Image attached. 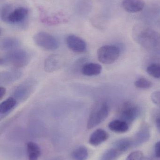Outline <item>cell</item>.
<instances>
[{"label": "cell", "mask_w": 160, "mask_h": 160, "mask_svg": "<svg viewBox=\"0 0 160 160\" xmlns=\"http://www.w3.org/2000/svg\"><path fill=\"white\" fill-rule=\"evenodd\" d=\"M134 41L146 51L153 54H160V33L145 23H137L132 28Z\"/></svg>", "instance_id": "obj_1"}, {"label": "cell", "mask_w": 160, "mask_h": 160, "mask_svg": "<svg viewBox=\"0 0 160 160\" xmlns=\"http://www.w3.org/2000/svg\"><path fill=\"white\" fill-rule=\"evenodd\" d=\"M28 14L29 10L25 7H17L14 8L11 4H5L1 8V18L11 25L23 26Z\"/></svg>", "instance_id": "obj_2"}, {"label": "cell", "mask_w": 160, "mask_h": 160, "mask_svg": "<svg viewBox=\"0 0 160 160\" xmlns=\"http://www.w3.org/2000/svg\"><path fill=\"white\" fill-rule=\"evenodd\" d=\"M31 55L28 52L16 49L8 52L0 58L1 66H11L21 68L27 66L31 61Z\"/></svg>", "instance_id": "obj_3"}, {"label": "cell", "mask_w": 160, "mask_h": 160, "mask_svg": "<svg viewBox=\"0 0 160 160\" xmlns=\"http://www.w3.org/2000/svg\"><path fill=\"white\" fill-rule=\"evenodd\" d=\"M110 112L109 106L106 102L98 103L91 111L87 123V128L92 129L98 126L108 117Z\"/></svg>", "instance_id": "obj_4"}, {"label": "cell", "mask_w": 160, "mask_h": 160, "mask_svg": "<svg viewBox=\"0 0 160 160\" xmlns=\"http://www.w3.org/2000/svg\"><path fill=\"white\" fill-rule=\"evenodd\" d=\"M34 42L37 46L47 51H54L59 48V43L54 37L46 32H40L34 36Z\"/></svg>", "instance_id": "obj_5"}, {"label": "cell", "mask_w": 160, "mask_h": 160, "mask_svg": "<svg viewBox=\"0 0 160 160\" xmlns=\"http://www.w3.org/2000/svg\"><path fill=\"white\" fill-rule=\"evenodd\" d=\"M120 50L113 45H105L100 48L97 51V57L101 63L109 65L114 63L119 58Z\"/></svg>", "instance_id": "obj_6"}, {"label": "cell", "mask_w": 160, "mask_h": 160, "mask_svg": "<svg viewBox=\"0 0 160 160\" xmlns=\"http://www.w3.org/2000/svg\"><path fill=\"white\" fill-rule=\"evenodd\" d=\"M36 85V83L34 80H27L17 87L12 97L17 102L25 101L34 92Z\"/></svg>", "instance_id": "obj_7"}, {"label": "cell", "mask_w": 160, "mask_h": 160, "mask_svg": "<svg viewBox=\"0 0 160 160\" xmlns=\"http://www.w3.org/2000/svg\"><path fill=\"white\" fill-rule=\"evenodd\" d=\"M39 19L42 23L47 25H52L66 23L68 22L66 15L59 12L54 14H49L42 8H39Z\"/></svg>", "instance_id": "obj_8"}, {"label": "cell", "mask_w": 160, "mask_h": 160, "mask_svg": "<svg viewBox=\"0 0 160 160\" xmlns=\"http://www.w3.org/2000/svg\"><path fill=\"white\" fill-rule=\"evenodd\" d=\"M140 112L141 110L138 106L129 102H126L122 106L120 111V119L129 125L139 117Z\"/></svg>", "instance_id": "obj_9"}, {"label": "cell", "mask_w": 160, "mask_h": 160, "mask_svg": "<svg viewBox=\"0 0 160 160\" xmlns=\"http://www.w3.org/2000/svg\"><path fill=\"white\" fill-rule=\"evenodd\" d=\"M65 61L63 56L59 54H54L49 56L45 60L44 68L45 71L52 73L60 69L65 64Z\"/></svg>", "instance_id": "obj_10"}, {"label": "cell", "mask_w": 160, "mask_h": 160, "mask_svg": "<svg viewBox=\"0 0 160 160\" xmlns=\"http://www.w3.org/2000/svg\"><path fill=\"white\" fill-rule=\"evenodd\" d=\"M66 43L70 49L76 53H82L86 49L85 41L75 35H70L66 38Z\"/></svg>", "instance_id": "obj_11"}, {"label": "cell", "mask_w": 160, "mask_h": 160, "mask_svg": "<svg viewBox=\"0 0 160 160\" xmlns=\"http://www.w3.org/2000/svg\"><path fill=\"white\" fill-rule=\"evenodd\" d=\"M158 0H151L144 8L143 17L146 20H153L160 14V4Z\"/></svg>", "instance_id": "obj_12"}, {"label": "cell", "mask_w": 160, "mask_h": 160, "mask_svg": "<svg viewBox=\"0 0 160 160\" xmlns=\"http://www.w3.org/2000/svg\"><path fill=\"white\" fill-rule=\"evenodd\" d=\"M150 136V129L147 124L142 125L137 133L131 138L132 148L137 147L149 140Z\"/></svg>", "instance_id": "obj_13"}, {"label": "cell", "mask_w": 160, "mask_h": 160, "mask_svg": "<svg viewBox=\"0 0 160 160\" xmlns=\"http://www.w3.org/2000/svg\"><path fill=\"white\" fill-rule=\"evenodd\" d=\"M145 4L143 0H124L122 6L127 12L137 13L143 10Z\"/></svg>", "instance_id": "obj_14"}, {"label": "cell", "mask_w": 160, "mask_h": 160, "mask_svg": "<svg viewBox=\"0 0 160 160\" xmlns=\"http://www.w3.org/2000/svg\"><path fill=\"white\" fill-rule=\"evenodd\" d=\"M21 71L17 69L3 71L0 74V83L8 85L13 83L21 78Z\"/></svg>", "instance_id": "obj_15"}, {"label": "cell", "mask_w": 160, "mask_h": 160, "mask_svg": "<svg viewBox=\"0 0 160 160\" xmlns=\"http://www.w3.org/2000/svg\"><path fill=\"white\" fill-rule=\"evenodd\" d=\"M109 138V134L106 131L102 129H98L91 134L89 142L91 145L97 146L107 141Z\"/></svg>", "instance_id": "obj_16"}, {"label": "cell", "mask_w": 160, "mask_h": 160, "mask_svg": "<svg viewBox=\"0 0 160 160\" xmlns=\"http://www.w3.org/2000/svg\"><path fill=\"white\" fill-rule=\"evenodd\" d=\"M102 67L101 65L95 63L84 64L81 68V72L85 76H96L101 73Z\"/></svg>", "instance_id": "obj_17"}, {"label": "cell", "mask_w": 160, "mask_h": 160, "mask_svg": "<svg viewBox=\"0 0 160 160\" xmlns=\"http://www.w3.org/2000/svg\"><path fill=\"white\" fill-rule=\"evenodd\" d=\"M17 101L13 97H9L5 100L0 104V115L2 117L6 115L15 108L17 105Z\"/></svg>", "instance_id": "obj_18"}, {"label": "cell", "mask_w": 160, "mask_h": 160, "mask_svg": "<svg viewBox=\"0 0 160 160\" xmlns=\"http://www.w3.org/2000/svg\"><path fill=\"white\" fill-rule=\"evenodd\" d=\"M20 46V42L17 38L8 37L1 41L0 49L2 51L9 52L17 49Z\"/></svg>", "instance_id": "obj_19"}, {"label": "cell", "mask_w": 160, "mask_h": 160, "mask_svg": "<svg viewBox=\"0 0 160 160\" xmlns=\"http://www.w3.org/2000/svg\"><path fill=\"white\" fill-rule=\"evenodd\" d=\"M108 127L111 131L117 133L126 132L129 129V124L120 119H116L111 121Z\"/></svg>", "instance_id": "obj_20"}, {"label": "cell", "mask_w": 160, "mask_h": 160, "mask_svg": "<svg viewBox=\"0 0 160 160\" xmlns=\"http://www.w3.org/2000/svg\"><path fill=\"white\" fill-rule=\"evenodd\" d=\"M27 152L29 160H38L41 153L38 145L32 142L27 143Z\"/></svg>", "instance_id": "obj_21"}, {"label": "cell", "mask_w": 160, "mask_h": 160, "mask_svg": "<svg viewBox=\"0 0 160 160\" xmlns=\"http://www.w3.org/2000/svg\"><path fill=\"white\" fill-rule=\"evenodd\" d=\"M113 148L121 153L126 152L129 148H132L131 138H124L117 140L114 143Z\"/></svg>", "instance_id": "obj_22"}, {"label": "cell", "mask_w": 160, "mask_h": 160, "mask_svg": "<svg viewBox=\"0 0 160 160\" xmlns=\"http://www.w3.org/2000/svg\"><path fill=\"white\" fill-rule=\"evenodd\" d=\"M88 157V150L84 146L77 148L72 153V158L73 160H86Z\"/></svg>", "instance_id": "obj_23"}, {"label": "cell", "mask_w": 160, "mask_h": 160, "mask_svg": "<svg viewBox=\"0 0 160 160\" xmlns=\"http://www.w3.org/2000/svg\"><path fill=\"white\" fill-rule=\"evenodd\" d=\"M92 5L91 0H80L77 5L78 12L81 14H87L91 10Z\"/></svg>", "instance_id": "obj_24"}, {"label": "cell", "mask_w": 160, "mask_h": 160, "mask_svg": "<svg viewBox=\"0 0 160 160\" xmlns=\"http://www.w3.org/2000/svg\"><path fill=\"white\" fill-rule=\"evenodd\" d=\"M122 154L117 149L113 148L104 153L100 160H116Z\"/></svg>", "instance_id": "obj_25"}, {"label": "cell", "mask_w": 160, "mask_h": 160, "mask_svg": "<svg viewBox=\"0 0 160 160\" xmlns=\"http://www.w3.org/2000/svg\"><path fill=\"white\" fill-rule=\"evenodd\" d=\"M147 71L153 78L160 79V64H151L147 67Z\"/></svg>", "instance_id": "obj_26"}, {"label": "cell", "mask_w": 160, "mask_h": 160, "mask_svg": "<svg viewBox=\"0 0 160 160\" xmlns=\"http://www.w3.org/2000/svg\"><path fill=\"white\" fill-rule=\"evenodd\" d=\"M152 83L145 78H141L134 82V85L136 88L141 89H148L152 86Z\"/></svg>", "instance_id": "obj_27"}, {"label": "cell", "mask_w": 160, "mask_h": 160, "mask_svg": "<svg viewBox=\"0 0 160 160\" xmlns=\"http://www.w3.org/2000/svg\"><path fill=\"white\" fill-rule=\"evenodd\" d=\"M143 158V153L142 151L135 150L129 155L126 160H142Z\"/></svg>", "instance_id": "obj_28"}, {"label": "cell", "mask_w": 160, "mask_h": 160, "mask_svg": "<svg viewBox=\"0 0 160 160\" xmlns=\"http://www.w3.org/2000/svg\"><path fill=\"white\" fill-rule=\"evenodd\" d=\"M152 101L160 108V91H155L151 95Z\"/></svg>", "instance_id": "obj_29"}, {"label": "cell", "mask_w": 160, "mask_h": 160, "mask_svg": "<svg viewBox=\"0 0 160 160\" xmlns=\"http://www.w3.org/2000/svg\"><path fill=\"white\" fill-rule=\"evenodd\" d=\"M155 156L160 158V141L158 142L155 146Z\"/></svg>", "instance_id": "obj_30"}, {"label": "cell", "mask_w": 160, "mask_h": 160, "mask_svg": "<svg viewBox=\"0 0 160 160\" xmlns=\"http://www.w3.org/2000/svg\"><path fill=\"white\" fill-rule=\"evenodd\" d=\"M6 93V89L4 87L1 86L0 87V99L2 100L4 97Z\"/></svg>", "instance_id": "obj_31"}, {"label": "cell", "mask_w": 160, "mask_h": 160, "mask_svg": "<svg viewBox=\"0 0 160 160\" xmlns=\"http://www.w3.org/2000/svg\"><path fill=\"white\" fill-rule=\"evenodd\" d=\"M156 126L157 129L160 132V117L157 118L156 121Z\"/></svg>", "instance_id": "obj_32"}, {"label": "cell", "mask_w": 160, "mask_h": 160, "mask_svg": "<svg viewBox=\"0 0 160 160\" xmlns=\"http://www.w3.org/2000/svg\"><path fill=\"white\" fill-rule=\"evenodd\" d=\"M142 160H160V158H157L155 156V157H144Z\"/></svg>", "instance_id": "obj_33"}]
</instances>
